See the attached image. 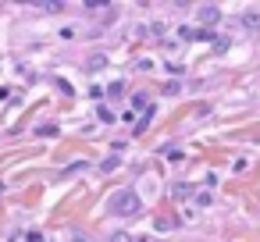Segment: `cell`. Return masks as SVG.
I'll list each match as a JSON object with an SVG mask.
<instances>
[{"instance_id": "52a82bcc", "label": "cell", "mask_w": 260, "mask_h": 242, "mask_svg": "<svg viewBox=\"0 0 260 242\" xmlns=\"http://www.w3.org/2000/svg\"><path fill=\"white\" fill-rule=\"evenodd\" d=\"M143 242H150V238H143Z\"/></svg>"}, {"instance_id": "7a4b0ae2", "label": "cell", "mask_w": 260, "mask_h": 242, "mask_svg": "<svg viewBox=\"0 0 260 242\" xmlns=\"http://www.w3.org/2000/svg\"><path fill=\"white\" fill-rule=\"evenodd\" d=\"M217 18H221V11H217V8H214V4H210V8H203V11H200V22H203V25H207V29H214V25H217Z\"/></svg>"}, {"instance_id": "6da1fadb", "label": "cell", "mask_w": 260, "mask_h": 242, "mask_svg": "<svg viewBox=\"0 0 260 242\" xmlns=\"http://www.w3.org/2000/svg\"><path fill=\"white\" fill-rule=\"evenodd\" d=\"M111 210L121 214V217H132V214H139V196L125 189V192H118V196L111 199Z\"/></svg>"}, {"instance_id": "3957f363", "label": "cell", "mask_w": 260, "mask_h": 242, "mask_svg": "<svg viewBox=\"0 0 260 242\" xmlns=\"http://www.w3.org/2000/svg\"><path fill=\"white\" fill-rule=\"evenodd\" d=\"M107 93H111V96H121V93H125V82H111V89H107Z\"/></svg>"}, {"instance_id": "8992f818", "label": "cell", "mask_w": 260, "mask_h": 242, "mask_svg": "<svg viewBox=\"0 0 260 242\" xmlns=\"http://www.w3.org/2000/svg\"><path fill=\"white\" fill-rule=\"evenodd\" d=\"M75 242H86V238H82V235H75Z\"/></svg>"}, {"instance_id": "5b68a950", "label": "cell", "mask_w": 260, "mask_h": 242, "mask_svg": "<svg viewBox=\"0 0 260 242\" xmlns=\"http://www.w3.org/2000/svg\"><path fill=\"white\" fill-rule=\"evenodd\" d=\"M111 242H128V238L125 235H111Z\"/></svg>"}, {"instance_id": "277c9868", "label": "cell", "mask_w": 260, "mask_h": 242, "mask_svg": "<svg viewBox=\"0 0 260 242\" xmlns=\"http://www.w3.org/2000/svg\"><path fill=\"white\" fill-rule=\"evenodd\" d=\"M246 25H249V29H260V15H249V18H246Z\"/></svg>"}]
</instances>
